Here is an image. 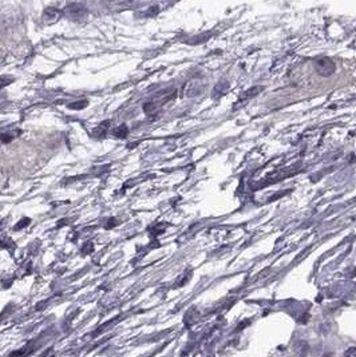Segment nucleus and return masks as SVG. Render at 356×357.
Masks as SVG:
<instances>
[{"label": "nucleus", "mask_w": 356, "mask_h": 357, "mask_svg": "<svg viewBox=\"0 0 356 357\" xmlns=\"http://www.w3.org/2000/svg\"><path fill=\"white\" fill-rule=\"evenodd\" d=\"M127 133H129V129H127L125 125L119 126L118 129H115V137H118V138L127 137Z\"/></svg>", "instance_id": "obj_3"}, {"label": "nucleus", "mask_w": 356, "mask_h": 357, "mask_svg": "<svg viewBox=\"0 0 356 357\" xmlns=\"http://www.w3.org/2000/svg\"><path fill=\"white\" fill-rule=\"evenodd\" d=\"M86 104H87V102H84V100H82V102H76V103L70 104L68 107L72 108V110H80V108L86 107Z\"/></svg>", "instance_id": "obj_4"}, {"label": "nucleus", "mask_w": 356, "mask_h": 357, "mask_svg": "<svg viewBox=\"0 0 356 357\" xmlns=\"http://www.w3.org/2000/svg\"><path fill=\"white\" fill-rule=\"evenodd\" d=\"M315 70L322 76H331L336 70L334 60L330 58H320L315 62Z\"/></svg>", "instance_id": "obj_1"}, {"label": "nucleus", "mask_w": 356, "mask_h": 357, "mask_svg": "<svg viewBox=\"0 0 356 357\" xmlns=\"http://www.w3.org/2000/svg\"><path fill=\"white\" fill-rule=\"evenodd\" d=\"M109 125H110L109 121L102 122L101 125L98 126V127H96V129L94 130V133H95L96 137H103L106 131H107V129H109Z\"/></svg>", "instance_id": "obj_2"}, {"label": "nucleus", "mask_w": 356, "mask_h": 357, "mask_svg": "<svg viewBox=\"0 0 356 357\" xmlns=\"http://www.w3.org/2000/svg\"><path fill=\"white\" fill-rule=\"evenodd\" d=\"M346 355H347V356H356V347L355 348L348 349L347 352H346Z\"/></svg>", "instance_id": "obj_7"}, {"label": "nucleus", "mask_w": 356, "mask_h": 357, "mask_svg": "<svg viewBox=\"0 0 356 357\" xmlns=\"http://www.w3.org/2000/svg\"><path fill=\"white\" fill-rule=\"evenodd\" d=\"M29 224V220L28 218H24V220H21V221H19L16 225H15V230H20V229H23L24 226H27V225Z\"/></svg>", "instance_id": "obj_5"}, {"label": "nucleus", "mask_w": 356, "mask_h": 357, "mask_svg": "<svg viewBox=\"0 0 356 357\" xmlns=\"http://www.w3.org/2000/svg\"><path fill=\"white\" fill-rule=\"evenodd\" d=\"M11 245V241L8 238L4 236H0V248H9Z\"/></svg>", "instance_id": "obj_6"}]
</instances>
